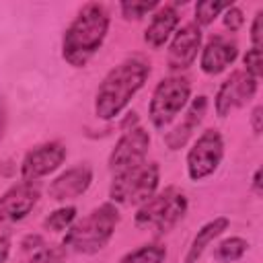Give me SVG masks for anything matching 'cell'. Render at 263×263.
I'll return each mask as SVG.
<instances>
[{
	"instance_id": "cell-1",
	"label": "cell",
	"mask_w": 263,
	"mask_h": 263,
	"mask_svg": "<svg viewBox=\"0 0 263 263\" xmlns=\"http://www.w3.org/2000/svg\"><path fill=\"white\" fill-rule=\"evenodd\" d=\"M109 29V12L103 4H84L62 39V58L74 66L84 68L101 49Z\"/></svg>"
},
{
	"instance_id": "cell-2",
	"label": "cell",
	"mask_w": 263,
	"mask_h": 263,
	"mask_svg": "<svg viewBox=\"0 0 263 263\" xmlns=\"http://www.w3.org/2000/svg\"><path fill=\"white\" fill-rule=\"evenodd\" d=\"M148 76H150V66L142 58H129L119 66H115L97 88L95 113L101 119L117 117L136 97V92L144 86Z\"/></svg>"
},
{
	"instance_id": "cell-3",
	"label": "cell",
	"mask_w": 263,
	"mask_h": 263,
	"mask_svg": "<svg viewBox=\"0 0 263 263\" xmlns=\"http://www.w3.org/2000/svg\"><path fill=\"white\" fill-rule=\"evenodd\" d=\"M117 222H119L117 208L113 203H103L66 230L64 247L82 255H92L111 240Z\"/></svg>"
},
{
	"instance_id": "cell-4",
	"label": "cell",
	"mask_w": 263,
	"mask_h": 263,
	"mask_svg": "<svg viewBox=\"0 0 263 263\" xmlns=\"http://www.w3.org/2000/svg\"><path fill=\"white\" fill-rule=\"evenodd\" d=\"M158 166L156 162H140L123 173L113 175L109 197L121 205H142L158 189Z\"/></svg>"
},
{
	"instance_id": "cell-5",
	"label": "cell",
	"mask_w": 263,
	"mask_h": 263,
	"mask_svg": "<svg viewBox=\"0 0 263 263\" xmlns=\"http://www.w3.org/2000/svg\"><path fill=\"white\" fill-rule=\"evenodd\" d=\"M187 212V197L177 187H166L154 193L146 203L140 205L136 214L138 228H154L158 234L168 232Z\"/></svg>"
},
{
	"instance_id": "cell-6",
	"label": "cell",
	"mask_w": 263,
	"mask_h": 263,
	"mask_svg": "<svg viewBox=\"0 0 263 263\" xmlns=\"http://www.w3.org/2000/svg\"><path fill=\"white\" fill-rule=\"evenodd\" d=\"M189 92H191L189 80L183 76H168L160 80L148 105V115H150L152 125L156 129H164L185 107Z\"/></svg>"
},
{
	"instance_id": "cell-7",
	"label": "cell",
	"mask_w": 263,
	"mask_h": 263,
	"mask_svg": "<svg viewBox=\"0 0 263 263\" xmlns=\"http://www.w3.org/2000/svg\"><path fill=\"white\" fill-rule=\"evenodd\" d=\"M222 156H224V140H222L220 132H216V129L203 132L195 140L193 148L187 152L189 179L201 181V179L210 177L222 162Z\"/></svg>"
},
{
	"instance_id": "cell-8",
	"label": "cell",
	"mask_w": 263,
	"mask_h": 263,
	"mask_svg": "<svg viewBox=\"0 0 263 263\" xmlns=\"http://www.w3.org/2000/svg\"><path fill=\"white\" fill-rule=\"evenodd\" d=\"M148 148H150V136L144 127L136 125L125 129V134L117 140L115 148L109 154V171L117 175L144 162Z\"/></svg>"
},
{
	"instance_id": "cell-9",
	"label": "cell",
	"mask_w": 263,
	"mask_h": 263,
	"mask_svg": "<svg viewBox=\"0 0 263 263\" xmlns=\"http://www.w3.org/2000/svg\"><path fill=\"white\" fill-rule=\"evenodd\" d=\"M257 92V80L245 70L232 72L216 92V113L220 117L230 115L234 109L247 105Z\"/></svg>"
},
{
	"instance_id": "cell-10",
	"label": "cell",
	"mask_w": 263,
	"mask_h": 263,
	"mask_svg": "<svg viewBox=\"0 0 263 263\" xmlns=\"http://www.w3.org/2000/svg\"><path fill=\"white\" fill-rule=\"evenodd\" d=\"M66 158V148L60 142H45L29 150L21 164L23 181H37L49 173H53Z\"/></svg>"
},
{
	"instance_id": "cell-11",
	"label": "cell",
	"mask_w": 263,
	"mask_h": 263,
	"mask_svg": "<svg viewBox=\"0 0 263 263\" xmlns=\"http://www.w3.org/2000/svg\"><path fill=\"white\" fill-rule=\"evenodd\" d=\"M39 187L35 181H23L10 187L0 197V224H12L23 220L37 203Z\"/></svg>"
},
{
	"instance_id": "cell-12",
	"label": "cell",
	"mask_w": 263,
	"mask_h": 263,
	"mask_svg": "<svg viewBox=\"0 0 263 263\" xmlns=\"http://www.w3.org/2000/svg\"><path fill=\"white\" fill-rule=\"evenodd\" d=\"M199 45H201V29L195 23L183 25L171 41L168 58H166L168 68L173 72H181V70L189 68L193 64V60L197 58Z\"/></svg>"
},
{
	"instance_id": "cell-13",
	"label": "cell",
	"mask_w": 263,
	"mask_h": 263,
	"mask_svg": "<svg viewBox=\"0 0 263 263\" xmlns=\"http://www.w3.org/2000/svg\"><path fill=\"white\" fill-rule=\"evenodd\" d=\"M238 55V47L234 41H230L228 37H222V35H216L212 37L203 51H201V60H199V66L205 74L210 76H216L220 72H224Z\"/></svg>"
},
{
	"instance_id": "cell-14",
	"label": "cell",
	"mask_w": 263,
	"mask_h": 263,
	"mask_svg": "<svg viewBox=\"0 0 263 263\" xmlns=\"http://www.w3.org/2000/svg\"><path fill=\"white\" fill-rule=\"evenodd\" d=\"M92 181V171L86 164H78L68 168L66 173H62L51 185H49V197L55 201H66V199H74L80 197Z\"/></svg>"
},
{
	"instance_id": "cell-15",
	"label": "cell",
	"mask_w": 263,
	"mask_h": 263,
	"mask_svg": "<svg viewBox=\"0 0 263 263\" xmlns=\"http://www.w3.org/2000/svg\"><path fill=\"white\" fill-rule=\"evenodd\" d=\"M205 109H208V99H205L203 95H199L197 99L191 101V105H189V109H187V113H185V119H183L173 132H168L166 138H164V142L168 144L171 150H177V148L185 146V142L189 140V136H191V134L197 129V125L201 123V119H203V115H205Z\"/></svg>"
},
{
	"instance_id": "cell-16",
	"label": "cell",
	"mask_w": 263,
	"mask_h": 263,
	"mask_svg": "<svg viewBox=\"0 0 263 263\" xmlns=\"http://www.w3.org/2000/svg\"><path fill=\"white\" fill-rule=\"evenodd\" d=\"M179 25V14L173 6H160L154 14H152V21L150 25L146 27V33H144V41L152 47V49H158L162 47L171 33L175 31V27Z\"/></svg>"
},
{
	"instance_id": "cell-17",
	"label": "cell",
	"mask_w": 263,
	"mask_h": 263,
	"mask_svg": "<svg viewBox=\"0 0 263 263\" xmlns=\"http://www.w3.org/2000/svg\"><path fill=\"white\" fill-rule=\"evenodd\" d=\"M228 218H224V216H220V218H214V220H210L208 224H203L199 230H197V234L193 236V240H191V247H189V251H187V255H185V263H197V259L203 255V251L210 247V242L214 240V238H218L226 228H228Z\"/></svg>"
},
{
	"instance_id": "cell-18",
	"label": "cell",
	"mask_w": 263,
	"mask_h": 263,
	"mask_svg": "<svg viewBox=\"0 0 263 263\" xmlns=\"http://www.w3.org/2000/svg\"><path fill=\"white\" fill-rule=\"evenodd\" d=\"M25 251H31L27 263H64V249L55 245H45L41 238L35 236V247H25Z\"/></svg>"
},
{
	"instance_id": "cell-19",
	"label": "cell",
	"mask_w": 263,
	"mask_h": 263,
	"mask_svg": "<svg viewBox=\"0 0 263 263\" xmlns=\"http://www.w3.org/2000/svg\"><path fill=\"white\" fill-rule=\"evenodd\" d=\"M247 249H249V242H247L245 238H240V236H230V238L222 240V242L216 247L214 257H216L220 263H234V261H238V259L247 253Z\"/></svg>"
},
{
	"instance_id": "cell-20",
	"label": "cell",
	"mask_w": 263,
	"mask_h": 263,
	"mask_svg": "<svg viewBox=\"0 0 263 263\" xmlns=\"http://www.w3.org/2000/svg\"><path fill=\"white\" fill-rule=\"evenodd\" d=\"M166 249L160 245H142L140 249L121 257L119 263H164Z\"/></svg>"
},
{
	"instance_id": "cell-21",
	"label": "cell",
	"mask_w": 263,
	"mask_h": 263,
	"mask_svg": "<svg viewBox=\"0 0 263 263\" xmlns=\"http://www.w3.org/2000/svg\"><path fill=\"white\" fill-rule=\"evenodd\" d=\"M228 6H230V2H214V0L197 2V6H195V25H197V27L210 25V23H212L220 12H224Z\"/></svg>"
},
{
	"instance_id": "cell-22",
	"label": "cell",
	"mask_w": 263,
	"mask_h": 263,
	"mask_svg": "<svg viewBox=\"0 0 263 263\" xmlns=\"http://www.w3.org/2000/svg\"><path fill=\"white\" fill-rule=\"evenodd\" d=\"M76 220V210L72 205L68 208H60L55 212H51L47 218H45V228L47 230H53V232H62V230H68Z\"/></svg>"
},
{
	"instance_id": "cell-23",
	"label": "cell",
	"mask_w": 263,
	"mask_h": 263,
	"mask_svg": "<svg viewBox=\"0 0 263 263\" xmlns=\"http://www.w3.org/2000/svg\"><path fill=\"white\" fill-rule=\"evenodd\" d=\"M156 6H158V2H136V0H132V2H121L119 8H121L123 18L138 21V18L146 16L148 12H152Z\"/></svg>"
},
{
	"instance_id": "cell-24",
	"label": "cell",
	"mask_w": 263,
	"mask_h": 263,
	"mask_svg": "<svg viewBox=\"0 0 263 263\" xmlns=\"http://www.w3.org/2000/svg\"><path fill=\"white\" fill-rule=\"evenodd\" d=\"M245 72L249 76H253L255 80H259L261 76V49L257 47H251L247 53H245Z\"/></svg>"
},
{
	"instance_id": "cell-25",
	"label": "cell",
	"mask_w": 263,
	"mask_h": 263,
	"mask_svg": "<svg viewBox=\"0 0 263 263\" xmlns=\"http://www.w3.org/2000/svg\"><path fill=\"white\" fill-rule=\"evenodd\" d=\"M242 23H245V16H242V12L236 8V6H228L226 8V12H224V27L228 29V31H238L240 27H242Z\"/></svg>"
},
{
	"instance_id": "cell-26",
	"label": "cell",
	"mask_w": 263,
	"mask_h": 263,
	"mask_svg": "<svg viewBox=\"0 0 263 263\" xmlns=\"http://www.w3.org/2000/svg\"><path fill=\"white\" fill-rule=\"evenodd\" d=\"M261 23H263V12L259 10L255 14V21L251 27V41H253V47H257V49H261Z\"/></svg>"
},
{
	"instance_id": "cell-27",
	"label": "cell",
	"mask_w": 263,
	"mask_h": 263,
	"mask_svg": "<svg viewBox=\"0 0 263 263\" xmlns=\"http://www.w3.org/2000/svg\"><path fill=\"white\" fill-rule=\"evenodd\" d=\"M251 127L255 134H261V129H263V107L261 105L255 107L251 113Z\"/></svg>"
},
{
	"instance_id": "cell-28",
	"label": "cell",
	"mask_w": 263,
	"mask_h": 263,
	"mask_svg": "<svg viewBox=\"0 0 263 263\" xmlns=\"http://www.w3.org/2000/svg\"><path fill=\"white\" fill-rule=\"evenodd\" d=\"M8 253H10V242L4 236H0V263H4L8 259Z\"/></svg>"
},
{
	"instance_id": "cell-29",
	"label": "cell",
	"mask_w": 263,
	"mask_h": 263,
	"mask_svg": "<svg viewBox=\"0 0 263 263\" xmlns=\"http://www.w3.org/2000/svg\"><path fill=\"white\" fill-rule=\"evenodd\" d=\"M253 189L255 193H261V168H257L253 175Z\"/></svg>"
}]
</instances>
